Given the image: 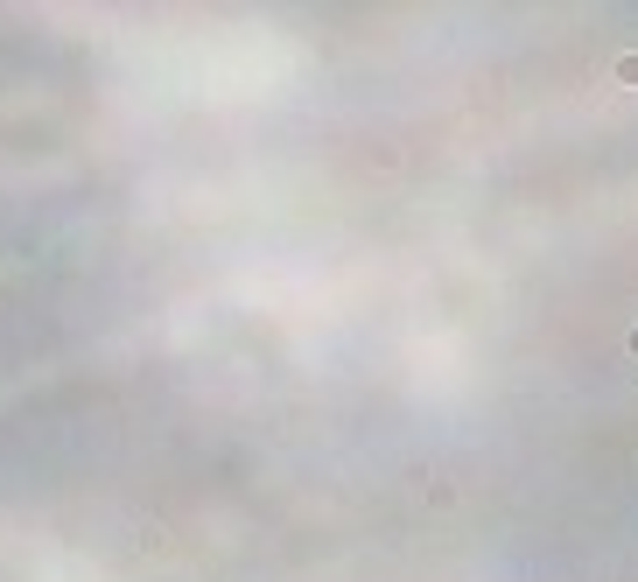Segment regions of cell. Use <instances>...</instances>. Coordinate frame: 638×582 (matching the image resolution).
Listing matches in <instances>:
<instances>
[{
	"mask_svg": "<svg viewBox=\"0 0 638 582\" xmlns=\"http://www.w3.org/2000/svg\"><path fill=\"white\" fill-rule=\"evenodd\" d=\"M632 358H638V330H632Z\"/></svg>",
	"mask_w": 638,
	"mask_h": 582,
	"instance_id": "obj_1",
	"label": "cell"
}]
</instances>
